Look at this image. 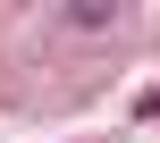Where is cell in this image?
Returning <instances> with one entry per match:
<instances>
[{
    "mask_svg": "<svg viewBox=\"0 0 160 143\" xmlns=\"http://www.w3.org/2000/svg\"><path fill=\"white\" fill-rule=\"evenodd\" d=\"M118 17H127L118 0H68V8H59V34H101V25H118Z\"/></svg>",
    "mask_w": 160,
    "mask_h": 143,
    "instance_id": "1",
    "label": "cell"
},
{
    "mask_svg": "<svg viewBox=\"0 0 160 143\" xmlns=\"http://www.w3.org/2000/svg\"><path fill=\"white\" fill-rule=\"evenodd\" d=\"M127 110H135V118H160V84H143V93H135Z\"/></svg>",
    "mask_w": 160,
    "mask_h": 143,
    "instance_id": "2",
    "label": "cell"
}]
</instances>
